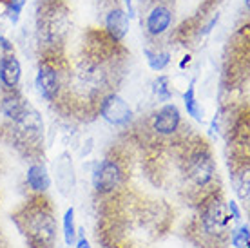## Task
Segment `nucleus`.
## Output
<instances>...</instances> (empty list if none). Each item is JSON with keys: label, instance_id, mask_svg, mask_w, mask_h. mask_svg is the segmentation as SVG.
Segmentation results:
<instances>
[{"label": "nucleus", "instance_id": "1", "mask_svg": "<svg viewBox=\"0 0 250 248\" xmlns=\"http://www.w3.org/2000/svg\"><path fill=\"white\" fill-rule=\"evenodd\" d=\"M100 114L105 122H109L111 125H116V127H124L132 120V109L116 93L107 94L105 98L102 100Z\"/></svg>", "mask_w": 250, "mask_h": 248}, {"label": "nucleus", "instance_id": "2", "mask_svg": "<svg viewBox=\"0 0 250 248\" xmlns=\"http://www.w3.org/2000/svg\"><path fill=\"white\" fill-rule=\"evenodd\" d=\"M122 183V168L118 163L104 160L96 165L93 172V185L98 192H111Z\"/></svg>", "mask_w": 250, "mask_h": 248}, {"label": "nucleus", "instance_id": "3", "mask_svg": "<svg viewBox=\"0 0 250 248\" xmlns=\"http://www.w3.org/2000/svg\"><path fill=\"white\" fill-rule=\"evenodd\" d=\"M35 85L44 100L53 102L57 98L58 91H60V78H58V71L55 69V65H51L47 62L40 63L37 78H35Z\"/></svg>", "mask_w": 250, "mask_h": 248}, {"label": "nucleus", "instance_id": "4", "mask_svg": "<svg viewBox=\"0 0 250 248\" xmlns=\"http://www.w3.org/2000/svg\"><path fill=\"white\" fill-rule=\"evenodd\" d=\"M188 172L194 183L205 186L214 178V162L207 150H198L188 162Z\"/></svg>", "mask_w": 250, "mask_h": 248}, {"label": "nucleus", "instance_id": "5", "mask_svg": "<svg viewBox=\"0 0 250 248\" xmlns=\"http://www.w3.org/2000/svg\"><path fill=\"white\" fill-rule=\"evenodd\" d=\"M180 122H182L180 109H178L174 103H165V105L154 114L152 127H154V130H156L158 134L169 136V134H174L176 130H178Z\"/></svg>", "mask_w": 250, "mask_h": 248}, {"label": "nucleus", "instance_id": "6", "mask_svg": "<svg viewBox=\"0 0 250 248\" xmlns=\"http://www.w3.org/2000/svg\"><path fill=\"white\" fill-rule=\"evenodd\" d=\"M131 29V19L122 7H113L105 17V31L113 42H122Z\"/></svg>", "mask_w": 250, "mask_h": 248}, {"label": "nucleus", "instance_id": "7", "mask_svg": "<svg viewBox=\"0 0 250 248\" xmlns=\"http://www.w3.org/2000/svg\"><path fill=\"white\" fill-rule=\"evenodd\" d=\"M20 78H22V65L19 58L13 53L0 56V83L4 85V89L15 91L20 83Z\"/></svg>", "mask_w": 250, "mask_h": 248}, {"label": "nucleus", "instance_id": "8", "mask_svg": "<svg viewBox=\"0 0 250 248\" xmlns=\"http://www.w3.org/2000/svg\"><path fill=\"white\" fill-rule=\"evenodd\" d=\"M170 22H172V13H170L169 7L165 6H156L150 9V13L147 15V20H145V27H147V33L152 35V37H160L170 27Z\"/></svg>", "mask_w": 250, "mask_h": 248}, {"label": "nucleus", "instance_id": "9", "mask_svg": "<svg viewBox=\"0 0 250 248\" xmlns=\"http://www.w3.org/2000/svg\"><path fill=\"white\" fill-rule=\"evenodd\" d=\"M229 221V217L225 216V210H223V205L219 199H214L208 203V207L203 212V227L208 234H218L219 230L223 228Z\"/></svg>", "mask_w": 250, "mask_h": 248}, {"label": "nucleus", "instance_id": "10", "mask_svg": "<svg viewBox=\"0 0 250 248\" xmlns=\"http://www.w3.org/2000/svg\"><path fill=\"white\" fill-rule=\"evenodd\" d=\"M2 114L6 118L13 120L15 124H20L29 114V107L25 103V100H22V96L11 93L2 100Z\"/></svg>", "mask_w": 250, "mask_h": 248}, {"label": "nucleus", "instance_id": "11", "mask_svg": "<svg viewBox=\"0 0 250 248\" xmlns=\"http://www.w3.org/2000/svg\"><path fill=\"white\" fill-rule=\"evenodd\" d=\"M25 180H27V185L31 186L35 192H45L51 186L49 172H47V168L42 163H35V165L27 168Z\"/></svg>", "mask_w": 250, "mask_h": 248}, {"label": "nucleus", "instance_id": "12", "mask_svg": "<svg viewBox=\"0 0 250 248\" xmlns=\"http://www.w3.org/2000/svg\"><path fill=\"white\" fill-rule=\"evenodd\" d=\"M31 230L33 234H38L42 241H47L53 237V232H55V223H53V217L51 214H35L31 219Z\"/></svg>", "mask_w": 250, "mask_h": 248}, {"label": "nucleus", "instance_id": "13", "mask_svg": "<svg viewBox=\"0 0 250 248\" xmlns=\"http://www.w3.org/2000/svg\"><path fill=\"white\" fill-rule=\"evenodd\" d=\"M183 105L187 109L188 116H192L194 120L201 122L203 120V109L198 103V98H196V87H194V82L187 87V91L183 93Z\"/></svg>", "mask_w": 250, "mask_h": 248}, {"label": "nucleus", "instance_id": "14", "mask_svg": "<svg viewBox=\"0 0 250 248\" xmlns=\"http://www.w3.org/2000/svg\"><path fill=\"white\" fill-rule=\"evenodd\" d=\"M145 56H147V63L152 71H163L170 63V53L169 51H152L149 47L144 49Z\"/></svg>", "mask_w": 250, "mask_h": 248}, {"label": "nucleus", "instance_id": "15", "mask_svg": "<svg viewBox=\"0 0 250 248\" xmlns=\"http://www.w3.org/2000/svg\"><path fill=\"white\" fill-rule=\"evenodd\" d=\"M152 91L156 94L158 102H170L172 96H174L169 76H158L156 80L152 82Z\"/></svg>", "mask_w": 250, "mask_h": 248}, {"label": "nucleus", "instance_id": "16", "mask_svg": "<svg viewBox=\"0 0 250 248\" xmlns=\"http://www.w3.org/2000/svg\"><path fill=\"white\" fill-rule=\"evenodd\" d=\"M75 237H76L75 208L71 207V208H67L65 214H63V239H65V245H67V247H73V245H75Z\"/></svg>", "mask_w": 250, "mask_h": 248}, {"label": "nucleus", "instance_id": "17", "mask_svg": "<svg viewBox=\"0 0 250 248\" xmlns=\"http://www.w3.org/2000/svg\"><path fill=\"white\" fill-rule=\"evenodd\" d=\"M4 4H6L7 19L11 20L13 24H17L20 19V13L25 6V0H4Z\"/></svg>", "mask_w": 250, "mask_h": 248}, {"label": "nucleus", "instance_id": "18", "mask_svg": "<svg viewBox=\"0 0 250 248\" xmlns=\"http://www.w3.org/2000/svg\"><path fill=\"white\" fill-rule=\"evenodd\" d=\"M249 239H250L249 225L239 227V228L232 234V243H234V247L236 248H249Z\"/></svg>", "mask_w": 250, "mask_h": 248}, {"label": "nucleus", "instance_id": "19", "mask_svg": "<svg viewBox=\"0 0 250 248\" xmlns=\"http://www.w3.org/2000/svg\"><path fill=\"white\" fill-rule=\"evenodd\" d=\"M0 51H2V55H7V53H13L15 47H13V43L7 40L6 37L0 38Z\"/></svg>", "mask_w": 250, "mask_h": 248}, {"label": "nucleus", "instance_id": "20", "mask_svg": "<svg viewBox=\"0 0 250 248\" xmlns=\"http://www.w3.org/2000/svg\"><path fill=\"white\" fill-rule=\"evenodd\" d=\"M229 210H230V214H232V219H236V221L241 219V210H239V207L236 205V201H229Z\"/></svg>", "mask_w": 250, "mask_h": 248}, {"label": "nucleus", "instance_id": "21", "mask_svg": "<svg viewBox=\"0 0 250 248\" xmlns=\"http://www.w3.org/2000/svg\"><path fill=\"white\" fill-rule=\"evenodd\" d=\"M124 4H125V9H124V11L127 13V17H129V19H134V17H136V13H134V6H132V0H124Z\"/></svg>", "mask_w": 250, "mask_h": 248}, {"label": "nucleus", "instance_id": "22", "mask_svg": "<svg viewBox=\"0 0 250 248\" xmlns=\"http://www.w3.org/2000/svg\"><path fill=\"white\" fill-rule=\"evenodd\" d=\"M218 20H219V15H216V17H212V20H210V22H208V25H207L205 29H203V35H207V33H210L212 31V27L216 24H218Z\"/></svg>", "mask_w": 250, "mask_h": 248}, {"label": "nucleus", "instance_id": "23", "mask_svg": "<svg viewBox=\"0 0 250 248\" xmlns=\"http://www.w3.org/2000/svg\"><path fill=\"white\" fill-rule=\"evenodd\" d=\"M76 248H91V245H89V241L85 239V237H83V234H80V237H78Z\"/></svg>", "mask_w": 250, "mask_h": 248}, {"label": "nucleus", "instance_id": "24", "mask_svg": "<svg viewBox=\"0 0 250 248\" xmlns=\"http://www.w3.org/2000/svg\"><path fill=\"white\" fill-rule=\"evenodd\" d=\"M4 37V35H2V25H0V38Z\"/></svg>", "mask_w": 250, "mask_h": 248}, {"label": "nucleus", "instance_id": "25", "mask_svg": "<svg viewBox=\"0 0 250 248\" xmlns=\"http://www.w3.org/2000/svg\"><path fill=\"white\" fill-rule=\"evenodd\" d=\"M245 4H247V7H249V4H250V0H245Z\"/></svg>", "mask_w": 250, "mask_h": 248}]
</instances>
